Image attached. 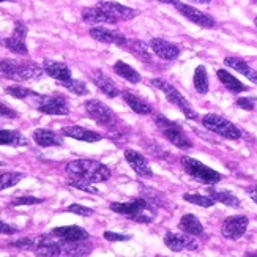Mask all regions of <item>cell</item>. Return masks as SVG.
<instances>
[{"mask_svg":"<svg viewBox=\"0 0 257 257\" xmlns=\"http://www.w3.org/2000/svg\"><path fill=\"white\" fill-rule=\"evenodd\" d=\"M29 141L24 134L13 130H0V145H11V147H24Z\"/></svg>","mask_w":257,"mask_h":257,"instance_id":"cell-28","label":"cell"},{"mask_svg":"<svg viewBox=\"0 0 257 257\" xmlns=\"http://www.w3.org/2000/svg\"><path fill=\"white\" fill-rule=\"evenodd\" d=\"M85 241H68L63 238H49L40 237L37 238V255L59 257V255H88L92 251V244Z\"/></svg>","mask_w":257,"mask_h":257,"instance_id":"cell-1","label":"cell"},{"mask_svg":"<svg viewBox=\"0 0 257 257\" xmlns=\"http://www.w3.org/2000/svg\"><path fill=\"white\" fill-rule=\"evenodd\" d=\"M158 2H161V4H166V5H177L178 4V0H158Z\"/></svg>","mask_w":257,"mask_h":257,"instance_id":"cell-49","label":"cell"},{"mask_svg":"<svg viewBox=\"0 0 257 257\" xmlns=\"http://www.w3.org/2000/svg\"><path fill=\"white\" fill-rule=\"evenodd\" d=\"M11 244L16 246V248H21V249H35L37 248V240H33V238H22V240L13 241Z\"/></svg>","mask_w":257,"mask_h":257,"instance_id":"cell-42","label":"cell"},{"mask_svg":"<svg viewBox=\"0 0 257 257\" xmlns=\"http://www.w3.org/2000/svg\"><path fill=\"white\" fill-rule=\"evenodd\" d=\"M62 134L63 136H68V138H73L76 141H84V142H98L101 141L103 136L101 134H98L95 131H90L87 128H82V126H65L62 128Z\"/></svg>","mask_w":257,"mask_h":257,"instance_id":"cell-22","label":"cell"},{"mask_svg":"<svg viewBox=\"0 0 257 257\" xmlns=\"http://www.w3.org/2000/svg\"><path fill=\"white\" fill-rule=\"evenodd\" d=\"M114 71L120 76V77H123L125 81L131 82V84H139L141 82V74L133 68V66H130L128 63L125 62H115L114 65Z\"/></svg>","mask_w":257,"mask_h":257,"instance_id":"cell-31","label":"cell"},{"mask_svg":"<svg viewBox=\"0 0 257 257\" xmlns=\"http://www.w3.org/2000/svg\"><path fill=\"white\" fill-rule=\"evenodd\" d=\"M202 125L208 130L219 134L221 138L230 139V141H237L241 138V131L229 121L227 118L221 117L218 114H207L202 117Z\"/></svg>","mask_w":257,"mask_h":257,"instance_id":"cell-7","label":"cell"},{"mask_svg":"<svg viewBox=\"0 0 257 257\" xmlns=\"http://www.w3.org/2000/svg\"><path fill=\"white\" fill-rule=\"evenodd\" d=\"M32 138L40 147H59V145L63 144V139L57 133H54L51 130H43V128L35 130L32 134Z\"/></svg>","mask_w":257,"mask_h":257,"instance_id":"cell-23","label":"cell"},{"mask_svg":"<svg viewBox=\"0 0 257 257\" xmlns=\"http://www.w3.org/2000/svg\"><path fill=\"white\" fill-rule=\"evenodd\" d=\"M182 166L189 177L200 182V183H204V185H208V186L216 185L218 182H221V178H222V175L219 172L210 169V167L205 166L204 163H200L194 158H189V156H183Z\"/></svg>","mask_w":257,"mask_h":257,"instance_id":"cell-5","label":"cell"},{"mask_svg":"<svg viewBox=\"0 0 257 257\" xmlns=\"http://www.w3.org/2000/svg\"><path fill=\"white\" fill-rule=\"evenodd\" d=\"M255 98H238L237 99V106L244 109V110H254L255 107Z\"/></svg>","mask_w":257,"mask_h":257,"instance_id":"cell-43","label":"cell"},{"mask_svg":"<svg viewBox=\"0 0 257 257\" xmlns=\"http://www.w3.org/2000/svg\"><path fill=\"white\" fill-rule=\"evenodd\" d=\"M249 226V219L244 215H235V216H229L222 221L221 226V233L222 237L227 240H238L246 233V229Z\"/></svg>","mask_w":257,"mask_h":257,"instance_id":"cell-10","label":"cell"},{"mask_svg":"<svg viewBox=\"0 0 257 257\" xmlns=\"http://www.w3.org/2000/svg\"><path fill=\"white\" fill-rule=\"evenodd\" d=\"M175 8L180 11V15H183L186 19H189L193 24L199 26V27H204V29H213L216 26L215 19L211 18L210 15L204 13V11H199L197 8L188 5V4H180L178 2L175 5Z\"/></svg>","mask_w":257,"mask_h":257,"instance_id":"cell-12","label":"cell"},{"mask_svg":"<svg viewBox=\"0 0 257 257\" xmlns=\"http://www.w3.org/2000/svg\"><path fill=\"white\" fill-rule=\"evenodd\" d=\"M193 235L188 233H177V232H166L164 235V244L174 252H182V251H197L199 243L191 238Z\"/></svg>","mask_w":257,"mask_h":257,"instance_id":"cell-11","label":"cell"},{"mask_svg":"<svg viewBox=\"0 0 257 257\" xmlns=\"http://www.w3.org/2000/svg\"><path fill=\"white\" fill-rule=\"evenodd\" d=\"M224 63L229 66V68L238 71L244 77H248L251 82L257 84V71L251 68V66L248 65V62H244V60H241L238 57H226L224 59Z\"/></svg>","mask_w":257,"mask_h":257,"instance_id":"cell-25","label":"cell"},{"mask_svg":"<svg viewBox=\"0 0 257 257\" xmlns=\"http://www.w3.org/2000/svg\"><path fill=\"white\" fill-rule=\"evenodd\" d=\"M0 117H8V118H16L18 117V112L13 110L11 107L5 106L4 103H0Z\"/></svg>","mask_w":257,"mask_h":257,"instance_id":"cell-46","label":"cell"},{"mask_svg":"<svg viewBox=\"0 0 257 257\" xmlns=\"http://www.w3.org/2000/svg\"><path fill=\"white\" fill-rule=\"evenodd\" d=\"M218 79L222 82V85H224L227 90H230L232 93H241V92H246L248 87L244 85L243 82H240L235 76H232L229 71L226 70H218Z\"/></svg>","mask_w":257,"mask_h":257,"instance_id":"cell-27","label":"cell"},{"mask_svg":"<svg viewBox=\"0 0 257 257\" xmlns=\"http://www.w3.org/2000/svg\"><path fill=\"white\" fill-rule=\"evenodd\" d=\"M22 178H24V174H21V172H4V174H0V191L18 185Z\"/></svg>","mask_w":257,"mask_h":257,"instance_id":"cell-36","label":"cell"},{"mask_svg":"<svg viewBox=\"0 0 257 257\" xmlns=\"http://www.w3.org/2000/svg\"><path fill=\"white\" fill-rule=\"evenodd\" d=\"M90 77H92V81L95 82V85L101 90L106 96H109V98H117L118 95H120V90H118V87H117V84L110 79V77L107 76V74H104L103 71H95V73H92L90 74Z\"/></svg>","mask_w":257,"mask_h":257,"instance_id":"cell-20","label":"cell"},{"mask_svg":"<svg viewBox=\"0 0 257 257\" xmlns=\"http://www.w3.org/2000/svg\"><path fill=\"white\" fill-rule=\"evenodd\" d=\"M52 235L59 237L68 241H85L90 238V233H88L85 229L79 227V226H63V227H55L52 229Z\"/></svg>","mask_w":257,"mask_h":257,"instance_id":"cell-19","label":"cell"},{"mask_svg":"<svg viewBox=\"0 0 257 257\" xmlns=\"http://www.w3.org/2000/svg\"><path fill=\"white\" fill-rule=\"evenodd\" d=\"M139 191H141L142 197L147 200L150 205H153V207H163V205H166V202H164L166 199H164V196L160 191H155V189H152V188H145L144 185H141Z\"/></svg>","mask_w":257,"mask_h":257,"instance_id":"cell-33","label":"cell"},{"mask_svg":"<svg viewBox=\"0 0 257 257\" xmlns=\"http://www.w3.org/2000/svg\"><path fill=\"white\" fill-rule=\"evenodd\" d=\"M2 164H4V163H0V166H2Z\"/></svg>","mask_w":257,"mask_h":257,"instance_id":"cell-53","label":"cell"},{"mask_svg":"<svg viewBox=\"0 0 257 257\" xmlns=\"http://www.w3.org/2000/svg\"><path fill=\"white\" fill-rule=\"evenodd\" d=\"M82 19L87 24H117V21L107 15L104 10H101L98 5L90 7V8H84L82 10Z\"/></svg>","mask_w":257,"mask_h":257,"instance_id":"cell-21","label":"cell"},{"mask_svg":"<svg viewBox=\"0 0 257 257\" xmlns=\"http://www.w3.org/2000/svg\"><path fill=\"white\" fill-rule=\"evenodd\" d=\"M5 92L11 96H15L18 99H27V98H37L38 93H35L30 88H26V87H21V85H11V87H7Z\"/></svg>","mask_w":257,"mask_h":257,"instance_id":"cell-37","label":"cell"},{"mask_svg":"<svg viewBox=\"0 0 257 257\" xmlns=\"http://www.w3.org/2000/svg\"><path fill=\"white\" fill-rule=\"evenodd\" d=\"M0 2H7V0H0Z\"/></svg>","mask_w":257,"mask_h":257,"instance_id":"cell-52","label":"cell"},{"mask_svg":"<svg viewBox=\"0 0 257 257\" xmlns=\"http://www.w3.org/2000/svg\"><path fill=\"white\" fill-rule=\"evenodd\" d=\"M68 185L76 188V189H81V191H85V193H90V194H96L98 193V189L92 186V183H88L85 180H81V178H74L71 177L70 180H68Z\"/></svg>","mask_w":257,"mask_h":257,"instance_id":"cell-39","label":"cell"},{"mask_svg":"<svg viewBox=\"0 0 257 257\" xmlns=\"http://www.w3.org/2000/svg\"><path fill=\"white\" fill-rule=\"evenodd\" d=\"M60 84H62V87L68 88V90L73 92L74 95H79V96L88 95V88H87L85 82H82V81H76V79H73V77H71V79L63 81Z\"/></svg>","mask_w":257,"mask_h":257,"instance_id":"cell-38","label":"cell"},{"mask_svg":"<svg viewBox=\"0 0 257 257\" xmlns=\"http://www.w3.org/2000/svg\"><path fill=\"white\" fill-rule=\"evenodd\" d=\"M152 85L158 88V90H161L166 95L167 101L180 109L186 118H189V120H196L197 118V112H194V109L189 106V103L186 101V98L180 92H178L174 85H171L169 82H166L164 79H158V77H156V79H152Z\"/></svg>","mask_w":257,"mask_h":257,"instance_id":"cell-6","label":"cell"},{"mask_svg":"<svg viewBox=\"0 0 257 257\" xmlns=\"http://www.w3.org/2000/svg\"><path fill=\"white\" fill-rule=\"evenodd\" d=\"M133 55H136V57L145 63H150L152 62V54H150V46H147V43L144 41H139V40H134V41H128L126 46H125Z\"/></svg>","mask_w":257,"mask_h":257,"instance_id":"cell-29","label":"cell"},{"mask_svg":"<svg viewBox=\"0 0 257 257\" xmlns=\"http://www.w3.org/2000/svg\"><path fill=\"white\" fill-rule=\"evenodd\" d=\"M207 191H208V196L213 197L216 202H221V204L232 207V208L240 207V199L229 191H221V189H216V188H207Z\"/></svg>","mask_w":257,"mask_h":257,"instance_id":"cell-30","label":"cell"},{"mask_svg":"<svg viewBox=\"0 0 257 257\" xmlns=\"http://www.w3.org/2000/svg\"><path fill=\"white\" fill-rule=\"evenodd\" d=\"M194 88L200 95H205L208 92V74L202 65H199L194 71Z\"/></svg>","mask_w":257,"mask_h":257,"instance_id":"cell-32","label":"cell"},{"mask_svg":"<svg viewBox=\"0 0 257 257\" xmlns=\"http://www.w3.org/2000/svg\"><path fill=\"white\" fill-rule=\"evenodd\" d=\"M0 71L11 81L24 82V81H37L43 76L44 70L40 65L33 62H18L13 59L0 60Z\"/></svg>","mask_w":257,"mask_h":257,"instance_id":"cell-3","label":"cell"},{"mask_svg":"<svg viewBox=\"0 0 257 257\" xmlns=\"http://www.w3.org/2000/svg\"><path fill=\"white\" fill-rule=\"evenodd\" d=\"M85 110L90 118H93L96 123L103 126H114L117 123V117L114 110L104 103L98 101V99H88L85 103Z\"/></svg>","mask_w":257,"mask_h":257,"instance_id":"cell-9","label":"cell"},{"mask_svg":"<svg viewBox=\"0 0 257 257\" xmlns=\"http://www.w3.org/2000/svg\"><path fill=\"white\" fill-rule=\"evenodd\" d=\"M104 238L109 241H128L131 237L130 235H120V233H114V232H104Z\"/></svg>","mask_w":257,"mask_h":257,"instance_id":"cell-45","label":"cell"},{"mask_svg":"<svg viewBox=\"0 0 257 257\" xmlns=\"http://www.w3.org/2000/svg\"><path fill=\"white\" fill-rule=\"evenodd\" d=\"M43 70L49 77L52 79L63 82L71 79V70L70 66L63 63V62H57V60H44L43 62Z\"/></svg>","mask_w":257,"mask_h":257,"instance_id":"cell-18","label":"cell"},{"mask_svg":"<svg viewBox=\"0 0 257 257\" xmlns=\"http://www.w3.org/2000/svg\"><path fill=\"white\" fill-rule=\"evenodd\" d=\"M125 160L131 166V169L136 172L141 178H152L153 177V171L150 167V163L139 152L131 150V149L125 150Z\"/></svg>","mask_w":257,"mask_h":257,"instance_id":"cell-15","label":"cell"},{"mask_svg":"<svg viewBox=\"0 0 257 257\" xmlns=\"http://www.w3.org/2000/svg\"><path fill=\"white\" fill-rule=\"evenodd\" d=\"M254 24H255V27H257V18L254 19Z\"/></svg>","mask_w":257,"mask_h":257,"instance_id":"cell-51","label":"cell"},{"mask_svg":"<svg viewBox=\"0 0 257 257\" xmlns=\"http://www.w3.org/2000/svg\"><path fill=\"white\" fill-rule=\"evenodd\" d=\"M149 46L152 49V52L155 55H158L160 59L163 60H175L180 57L182 49L177 46V44L167 41L164 38H152Z\"/></svg>","mask_w":257,"mask_h":257,"instance_id":"cell-14","label":"cell"},{"mask_svg":"<svg viewBox=\"0 0 257 257\" xmlns=\"http://www.w3.org/2000/svg\"><path fill=\"white\" fill-rule=\"evenodd\" d=\"M27 32H29V29H27V26L24 24V22L18 21L16 24H15V32H13V35H15V37H19V38H22V40H26Z\"/></svg>","mask_w":257,"mask_h":257,"instance_id":"cell-44","label":"cell"},{"mask_svg":"<svg viewBox=\"0 0 257 257\" xmlns=\"http://www.w3.org/2000/svg\"><path fill=\"white\" fill-rule=\"evenodd\" d=\"M178 227H180V230H183L185 233H188V235H193V237L204 235V226H202V222H200L191 213L182 216L180 222H178Z\"/></svg>","mask_w":257,"mask_h":257,"instance_id":"cell-24","label":"cell"},{"mask_svg":"<svg viewBox=\"0 0 257 257\" xmlns=\"http://www.w3.org/2000/svg\"><path fill=\"white\" fill-rule=\"evenodd\" d=\"M152 207L153 205H150L144 197L133 199V200H128V202H112L110 204V210H112L114 213L123 215L128 219L136 216L138 213H141V211H144V210L152 208Z\"/></svg>","mask_w":257,"mask_h":257,"instance_id":"cell-13","label":"cell"},{"mask_svg":"<svg viewBox=\"0 0 257 257\" xmlns=\"http://www.w3.org/2000/svg\"><path fill=\"white\" fill-rule=\"evenodd\" d=\"M191 2H194V4H202V5H207V4H210L211 0H191Z\"/></svg>","mask_w":257,"mask_h":257,"instance_id":"cell-50","label":"cell"},{"mask_svg":"<svg viewBox=\"0 0 257 257\" xmlns=\"http://www.w3.org/2000/svg\"><path fill=\"white\" fill-rule=\"evenodd\" d=\"M37 109L46 115H68L70 104L66 96L60 93L54 95H38L37 96Z\"/></svg>","mask_w":257,"mask_h":257,"instance_id":"cell-8","label":"cell"},{"mask_svg":"<svg viewBox=\"0 0 257 257\" xmlns=\"http://www.w3.org/2000/svg\"><path fill=\"white\" fill-rule=\"evenodd\" d=\"M246 193H248V196L254 200V202L257 204V186L248 188V189H246Z\"/></svg>","mask_w":257,"mask_h":257,"instance_id":"cell-48","label":"cell"},{"mask_svg":"<svg viewBox=\"0 0 257 257\" xmlns=\"http://www.w3.org/2000/svg\"><path fill=\"white\" fill-rule=\"evenodd\" d=\"M255 2H257V0H255Z\"/></svg>","mask_w":257,"mask_h":257,"instance_id":"cell-54","label":"cell"},{"mask_svg":"<svg viewBox=\"0 0 257 257\" xmlns=\"http://www.w3.org/2000/svg\"><path fill=\"white\" fill-rule=\"evenodd\" d=\"M155 123L163 133V136L169 142H172V145H175V147H178V149H191L193 147V142L189 141L183 128L178 123H175V121H171L163 114H156Z\"/></svg>","mask_w":257,"mask_h":257,"instance_id":"cell-4","label":"cell"},{"mask_svg":"<svg viewBox=\"0 0 257 257\" xmlns=\"http://www.w3.org/2000/svg\"><path fill=\"white\" fill-rule=\"evenodd\" d=\"M43 199H38V197H32V196H26V197H16L11 200V205H37V204H41Z\"/></svg>","mask_w":257,"mask_h":257,"instance_id":"cell-40","label":"cell"},{"mask_svg":"<svg viewBox=\"0 0 257 257\" xmlns=\"http://www.w3.org/2000/svg\"><path fill=\"white\" fill-rule=\"evenodd\" d=\"M98 7L101 10H104L107 15L112 16L117 22L118 21H130V19L136 18L139 15L136 10L125 7V5H120V4H115V2H99Z\"/></svg>","mask_w":257,"mask_h":257,"instance_id":"cell-17","label":"cell"},{"mask_svg":"<svg viewBox=\"0 0 257 257\" xmlns=\"http://www.w3.org/2000/svg\"><path fill=\"white\" fill-rule=\"evenodd\" d=\"M4 44H5V46H7L11 52H15V54H18V55H27V54H29L26 40H22V38H19V37L11 35V37H8V38L4 41Z\"/></svg>","mask_w":257,"mask_h":257,"instance_id":"cell-34","label":"cell"},{"mask_svg":"<svg viewBox=\"0 0 257 257\" xmlns=\"http://www.w3.org/2000/svg\"><path fill=\"white\" fill-rule=\"evenodd\" d=\"M90 37L99 43H106V44H115V46H126L128 43V38L123 35V33H120L117 30H109V29H104V27H92L90 29Z\"/></svg>","mask_w":257,"mask_h":257,"instance_id":"cell-16","label":"cell"},{"mask_svg":"<svg viewBox=\"0 0 257 257\" xmlns=\"http://www.w3.org/2000/svg\"><path fill=\"white\" fill-rule=\"evenodd\" d=\"M183 200H186V202H189V204L204 207V208L213 207L216 204V200L213 197H210V196H200V194H193V193L183 194Z\"/></svg>","mask_w":257,"mask_h":257,"instance_id":"cell-35","label":"cell"},{"mask_svg":"<svg viewBox=\"0 0 257 257\" xmlns=\"http://www.w3.org/2000/svg\"><path fill=\"white\" fill-rule=\"evenodd\" d=\"M70 211V213H74V215H79V216H92L93 215V210L88 208V207H84V205H79V204H73L66 208Z\"/></svg>","mask_w":257,"mask_h":257,"instance_id":"cell-41","label":"cell"},{"mask_svg":"<svg viewBox=\"0 0 257 257\" xmlns=\"http://www.w3.org/2000/svg\"><path fill=\"white\" fill-rule=\"evenodd\" d=\"M65 171L70 174V177L81 178L88 183H103L109 180L110 169L103 163H98L93 160H74L65 166Z\"/></svg>","mask_w":257,"mask_h":257,"instance_id":"cell-2","label":"cell"},{"mask_svg":"<svg viewBox=\"0 0 257 257\" xmlns=\"http://www.w3.org/2000/svg\"><path fill=\"white\" fill-rule=\"evenodd\" d=\"M123 99L126 101V104L139 115H150L153 112L152 104H149L145 99H142L141 96L130 93V92H123Z\"/></svg>","mask_w":257,"mask_h":257,"instance_id":"cell-26","label":"cell"},{"mask_svg":"<svg viewBox=\"0 0 257 257\" xmlns=\"http://www.w3.org/2000/svg\"><path fill=\"white\" fill-rule=\"evenodd\" d=\"M16 232H18L16 227L7 224V222H4V221H0V233H4V235H15Z\"/></svg>","mask_w":257,"mask_h":257,"instance_id":"cell-47","label":"cell"}]
</instances>
